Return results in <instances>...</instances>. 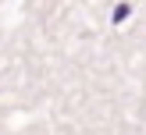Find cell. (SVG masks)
<instances>
[{"instance_id": "6da1fadb", "label": "cell", "mask_w": 146, "mask_h": 135, "mask_svg": "<svg viewBox=\"0 0 146 135\" xmlns=\"http://www.w3.org/2000/svg\"><path fill=\"white\" fill-rule=\"evenodd\" d=\"M128 14H132V4H118V7H114V25H118V21H125Z\"/></svg>"}]
</instances>
